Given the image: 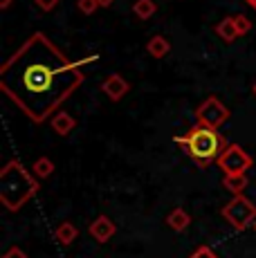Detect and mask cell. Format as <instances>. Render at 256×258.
<instances>
[{"label":"cell","instance_id":"22","mask_svg":"<svg viewBox=\"0 0 256 258\" xmlns=\"http://www.w3.org/2000/svg\"><path fill=\"white\" fill-rule=\"evenodd\" d=\"M97 3H99V7L108 9V7H112V5H115V0H97Z\"/></svg>","mask_w":256,"mask_h":258},{"label":"cell","instance_id":"24","mask_svg":"<svg viewBox=\"0 0 256 258\" xmlns=\"http://www.w3.org/2000/svg\"><path fill=\"white\" fill-rule=\"evenodd\" d=\"M243 3H245V5H247V7H252V9H254V12H256V0H243Z\"/></svg>","mask_w":256,"mask_h":258},{"label":"cell","instance_id":"3","mask_svg":"<svg viewBox=\"0 0 256 258\" xmlns=\"http://www.w3.org/2000/svg\"><path fill=\"white\" fill-rule=\"evenodd\" d=\"M175 144H180L186 151V155L191 157V162H196L200 168H207L211 162H218V157L223 155V151L229 146L227 140L220 135L218 131L205 128L200 123L191 126L184 135L173 137Z\"/></svg>","mask_w":256,"mask_h":258},{"label":"cell","instance_id":"21","mask_svg":"<svg viewBox=\"0 0 256 258\" xmlns=\"http://www.w3.org/2000/svg\"><path fill=\"white\" fill-rule=\"evenodd\" d=\"M3 258H29V256L21 249V247H9V249L5 251V256H3Z\"/></svg>","mask_w":256,"mask_h":258},{"label":"cell","instance_id":"15","mask_svg":"<svg viewBox=\"0 0 256 258\" xmlns=\"http://www.w3.org/2000/svg\"><path fill=\"white\" fill-rule=\"evenodd\" d=\"M32 173L36 180H47V177L54 173V162L47 155L38 157V160H34V164H32Z\"/></svg>","mask_w":256,"mask_h":258},{"label":"cell","instance_id":"20","mask_svg":"<svg viewBox=\"0 0 256 258\" xmlns=\"http://www.w3.org/2000/svg\"><path fill=\"white\" fill-rule=\"evenodd\" d=\"M189 258H220V256L216 254V251L211 249V247L203 245V247H198V249H196V251H194V254H191Z\"/></svg>","mask_w":256,"mask_h":258},{"label":"cell","instance_id":"13","mask_svg":"<svg viewBox=\"0 0 256 258\" xmlns=\"http://www.w3.org/2000/svg\"><path fill=\"white\" fill-rule=\"evenodd\" d=\"M249 180L245 173H240V175H225L223 177V186L227 188L231 196H243V191L247 188Z\"/></svg>","mask_w":256,"mask_h":258},{"label":"cell","instance_id":"18","mask_svg":"<svg viewBox=\"0 0 256 258\" xmlns=\"http://www.w3.org/2000/svg\"><path fill=\"white\" fill-rule=\"evenodd\" d=\"M77 9L83 14V16H92V14L97 12L99 7V3L97 0H77Z\"/></svg>","mask_w":256,"mask_h":258},{"label":"cell","instance_id":"10","mask_svg":"<svg viewBox=\"0 0 256 258\" xmlns=\"http://www.w3.org/2000/svg\"><path fill=\"white\" fill-rule=\"evenodd\" d=\"M166 225H169L173 231H178V234H180V231H184L186 227L191 225V216L182 209V207H175V209H171L169 216H166Z\"/></svg>","mask_w":256,"mask_h":258},{"label":"cell","instance_id":"8","mask_svg":"<svg viewBox=\"0 0 256 258\" xmlns=\"http://www.w3.org/2000/svg\"><path fill=\"white\" fill-rule=\"evenodd\" d=\"M88 234L95 238L97 242H108L117 234V227L108 216H97L95 220L90 222V227H88Z\"/></svg>","mask_w":256,"mask_h":258},{"label":"cell","instance_id":"11","mask_svg":"<svg viewBox=\"0 0 256 258\" xmlns=\"http://www.w3.org/2000/svg\"><path fill=\"white\" fill-rule=\"evenodd\" d=\"M54 238H56V240L61 242L63 247H70L72 242L79 238V229L72 225V222L66 220V222H61V225L56 227V231H54Z\"/></svg>","mask_w":256,"mask_h":258},{"label":"cell","instance_id":"25","mask_svg":"<svg viewBox=\"0 0 256 258\" xmlns=\"http://www.w3.org/2000/svg\"><path fill=\"white\" fill-rule=\"evenodd\" d=\"M252 92H254V94H256V83H254V88H252Z\"/></svg>","mask_w":256,"mask_h":258},{"label":"cell","instance_id":"23","mask_svg":"<svg viewBox=\"0 0 256 258\" xmlns=\"http://www.w3.org/2000/svg\"><path fill=\"white\" fill-rule=\"evenodd\" d=\"M12 7V0H0V12H7Z\"/></svg>","mask_w":256,"mask_h":258},{"label":"cell","instance_id":"7","mask_svg":"<svg viewBox=\"0 0 256 258\" xmlns=\"http://www.w3.org/2000/svg\"><path fill=\"white\" fill-rule=\"evenodd\" d=\"M101 92L106 94L110 101H119V99H124L128 92H131V83L126 81L121 74H110V77L103 79L101 83Z\"/></svg>","mask_w":256,"mask_h":258},{"label":"cell","instance_id":"2","mask_svg":"<svg viewBox=\"0 0 256 258\" xmlns=\"http://www.w3.org/2000/svg\"><path fill=\"white\" fill-rule=\"evenodd\" d=\"M38 193V180L18 160H9L0 171V202L7 211H18Z\"/></svg>","mask_w":256,"mask_h":258},{"label":"cell","instance_id":"1","mask_svg":"<svg viewBox=\"0 0 256 258\" xmlns=\"http://www.w3.org/2000/svg\"><path fill=\"white\" fill-rule=\"evenodd\" d=\"M81 83L79 63L70 61L41 32L32 34L0 68V90L34 123L52 119Z\"/></svg>","mask_w":256,"mask_h":258},{"label":"cell","instance_id":"19","mask_svg":"<svg viewBox=\"0 0 256 258\" xmlns=\"http://www.w3.org/2000/svg\"><path fill=\"white\" fill-rule=\"evenodd\" d=\"M58 3H61V0H34V5H36V7L41 9L43 14H50V12H54V9L58 7Z\"/></svg>","mask_w":256,"mask_h":258},{"label":"cell","instance_id":"4","mask_svg":"<svg viewBox=\"0 0 256 258\" xmlns=\"http://www.w3.org/2000/svg\"><path fill=\"white\" fill-rule=\"evenodd\" d=\"M223 218L234 227L236 231H245L256 220V205L245 196H234L223 207Z\"/></svg>","mask_w":256,"mask_h":258},{"label":"cell","instance_id":"16","mask_svg":"<svg viewBox=\"0 0 256 258\" xmlns=\"http://www.w3.org/2000/svg\"><path fill=\"white\" fill-rule=\"evenodd\" d=\"M155 12H157L155 0H135V3H133V14H135L140 21H149V18H153Z\"/></svg>","mask_w":256,"mask_h":258},{"label":"cell","instance_id":"17","mask_svg":"<svg viewBox=\"0 0 256 258\" xmlns=\"http://www.w3.org/2000/svg\"><path fill=\"white\" fill-rule=\"evenodd\" d=\"M234 25H236L238 36H245V34L252 32V21H249L245 14H236V16H234Z\"/></svg>","mask_w":256,"mask_h":258},{"label":"cell","instance_id":"6","mask_svg":"<svg viewBox=\"0 0 256 258\" xmlns=\"http://www.w3.org/2000/svg\"><path fill=\"white\" fill-rule=\"evenodd\" d=\"M254 160L243 146L238 144H229L223 151V155L218 157V166L223 168L225 175H240V173H247L252 168Z\"/></svg>","mask_w":256,"mask_h":258},{"label":"cell","instance_id":"5","mask_svg":"<svg viewBox=\"0 0 256 258\" xmlns=\"http://www.w3.org/2000/svg\"><path fill=\"white\" fill-rule=\"evenodd\" d=\"M196 119H198L200 126L211 128V131H218L223 123H227L229 108L225 106L218 97H207L205 101L196 108Z\"/></svg>","mask_w":256,"mask_h":258},{"label":"cell","instance_id":"14","mask_svg":"<svg viewBox=\"0 0 256 258\" xmlns=\"http://www.w3.org/2000/svg\"><path fill=\"white\" fill-rule=\"evenodd\" d=\"M216 34H218L225 43H234L236 38H238V32H236V25H234V16H225L223 21L216 25Z\"/></svg>","mask_w":256,"mask_h":258},{"label":"cell","instance_id":"26","mask_svg":"<svg viewBox=\"0 0 256 258\" xmlns=\"http://www.w3.org/2000/svg\"><path fill=\"white\" fill-rule=\"evenodd\" d=\"M252 227H254V231H256V220H254V225H252Z\"/></svg>","mask_w":256,"mask_h":258},{"label":"cell","instance_id":"9","mask_svg":"<svg viewBox=\"0 0 256 258\" xmlns=\"http://www.w3.org/2000/svg\"><path fill=\"white\" fill-rule=\"evenodd\" d=\"M50 126H52V131L56 133V135L66 137V135H70V133L77 128V119L72 117L70 112H66V110H58L56 115H54V117L50 119Z\"/></svg>","mask_w":256,"mask_h":258},{"label":"cell","instance_id":"12","mask_svg":"<svg viewBox=\"0 0 256 258\" xmlns=\"http://www.w3.org/2000/svg\"><path fill=\"white\" fill-rule=\"evenodd\" d=\"M146 52L151 54L153 58H164L166 54L171 52V43H169V38H164V36H153L149 43H146Z\"/></svg>","mask_w":256,"mask_h":258}]
</instances>
